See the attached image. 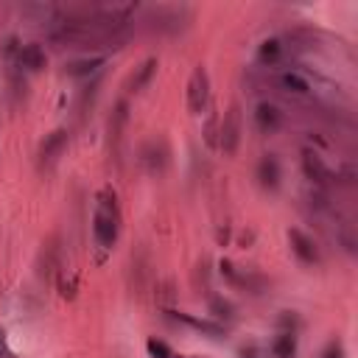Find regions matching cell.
Segmentation results:
<instances>
[{
	"label": "cell",
	"instance_id": "2e32d148",
	"mask_svg": "<svg viewBox=\"0 0 358 358\" xmlns=\"http://www.w3.org/2000/svg\"><path fill=\"white\" fill-rule=\"evenodd\" d=\"M271 352H274V358H294V352H296V336H294V330H282L274 338Z\"/></svg>",
	"mask_w": 358,
	"mask_h": 358
},
{
	"label": "cell",
	"instance_id": "7a4b0ae2",
	"mask_svg": "<svg viewBox=\"0 0 358 358\" xmlns=\"http://www.w3.org/2000/svg\"><path fill=\"white\" fill-rule=\"evenodd\" d=\"M241 129H243L241 106L232 103V106L227 109V115L218 120V140H215V145H218L224 154H235V151H238V143H241Z\"/></svg>",
	"mask_w": 358,
	"mask_h": 358
},
{
	"label": "cell",
	"instance_id": "5bb4252c",
	"mask_svg": "<svg viewBox=\"0 0 358 358\" xmlns=\"http://www.w3.org/2000/svg\"><path fill=\"white\" fill-rule=\"evenodd\" d=\"M154 70H157V59L148 56L140 67H134V73H131L129 81H126V90H129V92H140V90L154 78Z\"/></svg>",
	"mask_w": 358,
	"mask_h": 358
},
{
	"label": "cell",
	"instance_id": "4fadbf2b",
	"mask_svg": "<svg viewBox=\"0 0 358 358\" xmlns=\"http://www.w3.org/2000/svg\"><path fill=\"white\" fill-rule=\"evenodd\" d=\"M106 56H84V59H73L64 64V73L73 76V78H84V76H92L98 67H103Z\"/></svg>",
	"mask_w": 358,
	"mask_h": 358
},
{
	"label": "cell",
	"instance_id": "ac0fdd59",
	"mask_svg": "<svg viewBox=\"0 0 358 358\" xmlns=\"http://www.w3.org/2000/svg\"><path fill=\"white\" fill-rule=\"evenodd\" d=\"M145 350H148L151 358H173V350H171L162 338H154V336L145 341Z\"/></svg>",
	"mask_w": 358,
	"mask_h": 358
},
{
	"label": "cell",
	"instance_id": "ba28073f",
	"mask_svg": "<svg viewBox=\"0 0 358 358\" xmlns=\"http://www.w3.org/2000/svg\"><path fill=\"white\" fill-rule=\"evenodd\" d=\"M143 165L151 171V173H162L165 165H168V145L162 140H151L143 145Z\"/></svg>",
	"mask_w": 358,
	"mask_h": 358
},
{
	"label": "cell",
	"instance_id": "8fae6325",
	"mask_svg": "<svg viewBox=\"0 0 358 358\" xmlns=\"http://www.w3.org/2000/svg\"><path fill=\"white\" fill-rule=\"evenodd\" d=\"M257 179H260V185L268 187V190H274V187L280 185L282 171H280V159H277L274 154H266V157L257 162Z\"/></svg>",
	"mask_w": 358,
	"mask_h": 358
},
{
	"label": "cell",
	"instance_id": "9a60e30c",
	"mask_svg": "<svg viewBox=\"0 0 358 358\" xmlns=\"http://www.w3.org/2000/svg\"><path fill=\"white\" fill-rule=\"evenodd\" d=\"M277 84H280L285 92H294V95H308V92H310V81H308L302 73H296V70L280 73V76H277Z\"/></svg>",
	"mask_w": 358,
	"mask_h": 358
},
{
	"label": "cell",
	"instance_id": "8992f818",
	"mask_svg": "<svg viewBox=\"0 0 358 358\" xmlns=\"http://www.w3.org/2000/svg\"><path fill=\"white\" fill-rule=\"evenodd\" d=\"M255 123H257L260 131L274 134V131L282 126V112H280V106L271 103V101H260V103L255 106Z\"/></svg>",
	"mask_w": 358,
	"mask_h": 358
},
{
	"label": "cell",
	"instance_id": "277c9868",
	"mask_svg": "<svg viewBox=\"0 0 358 358\" xmlns=\"http://www.w3.org/2000/svg\"><path fill=\"white\" fill-rule=\"evenodd\" d=\"M302 171H305V176H308L313 185H319V187L336 185V173L324 165V159H322L316 151H305V154H302Z\"/></svg>",
	"mask_w": 358,
	"mask_h": 358
},
{
	"label": "cell",
	"instance_id": "e0dca14e",
	"mask_svg": "<svg viewBox=\"0 0 358 358\" xmlns=\"http://www.w3.org/2000/svg\"><path fill=\"white\" fill-rule=\"evenodd\" d=\"M210 313L218 316V319H232L235 316V305L229 299H224V296H213L210 299Z\"/></svg>",
	"mask_w": 358,
	"mask_h": 358
},
{
	"label": "cell",
	"instance_id": "7c38bea8",
	"mask_svg": "<svg viewBox=\"0 0 358 358\" xmlns=\"http://www.w3.org/2000/svg\"><path fill=\"white\" fill-rule=\"evenodd\" d=\"M282 56H285V45H282V39H277V36H268V39H263V42L257 45V62H260V64L274 67V64L282 62Z\"/></svg>",
	"mask_w": 358,
	"mask_h": 358
},
{
	"label": "cell",
	"instance_id": "9c48e42d",
	"mask_svg": "<svg viewBox=\"0 0 358 358\" xmlns=\"http://www.w3.org/2000/svg\"><path fill=\"white\" fill-rule=\"evenodd\" d=\"M288 241H291L294 255H296L302 263H319V249H316V243H313L302 229H291V232H288Z\"/></svg>",
	"mask_w": 358,
	"mask_h": 358
},
{
	"label": "cell",
	"instance_id": "ffe728a7",
	"mask_svg": "<svg viewBox=\"0 0 358 358\" xmlns=\"http://www.w3.org/2000/svg\"><path fill=\"white\" fill-rule=\"evenodd\" d=\"M241 358H257V347H243L241 350Z\"/></svg>",
	"mask_w": 358,
	"mask_h": 358
},
{
	"label": "cell",
	"instance_id": "3957f363",
	"mask_svg": "<svg viewBox=\"0 0 358 358\" xmlns=\"http://www.w3.org/2000/svg\"><path fill=\"white\" fill-rule=\"evenodd\" d=\"M207 101H210V76L199 64V67H193V73L187 78V109L193 115H199L207 106Z\"/></svg>",
	"mask_w": 358,
	"mask_h": 358
},
{
	"label": "cell",
	"instance_id": "44dd1931",
	"mask_svg": "<svg viewBox=\"0 0 358 358\" xmlns=\"http://www.w3.org/2000/svg\"><path fill=\"white\" fill-rule=\"evenodd\" d=\"M8 355V350H6V333L0 330V358H6Z\"/></svg>",
	"mask_w": 358,
	"mask_h": 358
},
{
	"label": "cell",
	"instance_id": "6da1fadb",
	"mask_svg": "<svg viewBox=\"0 0 358 358\" xmlns=\"http://www.w3.org/2000/svg\"><path fill=\"white\" fill-rule=\"evenodd\" d=\"M92 235L103 249H109L120 235V207H117V196L112 187H103L98 193V204L92 215Z\"/></svg>",
	"mask_w": 358,
	"mask_h": 358
},
{
	"label": "cell",
	"instance_id": "7402d4cb",
	"mask_svg": "<svg viewBox=\"0 0 358 358\" xmlns=\"http://www.w3.org/2000/svg\"><path fill=\"white\" fill-rule=\"evenodd\" d=\"M179 358H196V355H179Z\"/></svg>",
	"mask_w": 358,
	"mask_h": 358
},
{
	"label": "cell",
	"instance_id": "5b68a950",
	"mask_svg": "<svg viewBox=\"0 0 358 358\" xmlns=\"http://www.w3.org/2000/svg\"><path fill=\"white\" fill-rule=\"evenodd\" d=\"M67 129H53L50 134H45V140L39 143V165H53L67 148Z\"/></svg>",
	"mask_w": 358,
	"mask_h": 358
},
{
	"label": "cell",
	"instance_id": "d6986e66",
	"mask_svg": "<svg viewBox=\"0 0 358 358\" xmlns=\"http://www.w3.org/2000/svg\"><path fill=\"white\" fill-rule=\"evenodd\" d=\"M322 358H344V347H341L338 341H330V344L324 347V352H322Z\"/></svg>",
	"mask_w": 358,
	"mask_h": 358
},
{
	"label": "cell",
	"instance_id": "30bf717a",
	"mask_svg": "<svg viewBox=\"0 0 358 358\" xmlns=\"http://www.w3.org/2000/svg\"><path fill=\"white\" fill-rule=\"evenodd\" d=\"M45 62H48V56H45V50H42V45H39V42H28V45H22V48H20L17 64H20L22 70L36 73V70H42V67H45Z\"/></svg>",
	"mask_w": 358,
	"mask_h": 358
},
{
	"label": "cell",
	"instance_id": "52a82bcc",
	"mask_svg": "<svg viewBox=\"0 0 358 358\" xmlns=\"http://www.w3.org/2000/svg\"><path fill=\"white\" fill-rule=\"evenodd\" d=\"M171 319H176V322H182V324H187V327H193V330H199V333H207V336H213V338H221L224 333H227V327L224 324H218V322H210V319H196V316H190V313H182V310H165Z\"/></svg>",
	"mask_w": 358,
	"mask_h": 358
}]
</instances>
